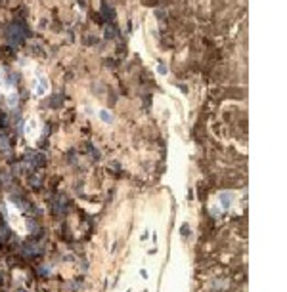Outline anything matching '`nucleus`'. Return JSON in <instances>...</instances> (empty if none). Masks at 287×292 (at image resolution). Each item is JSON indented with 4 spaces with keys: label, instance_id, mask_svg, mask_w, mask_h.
Instances as JSON below:
<instances>
[{
    "label": "nucleus",
    "instance_id": "2",
    "mask_svg": "<svg viewBox=\"0 0 287 292\" xmlns=\"http://www.w3.org/2000/svg\"><path fill=\"white\" fill-rule=\"evenodd\" d=\"M38 130H40V122H38V119H36V117L27 119L25 128H23V132H25L27 140H29V141H35L36 137H38Z\"/></svg>",
    "mask_w": 287,
    "mask_h": 292
},
{
    "label": "nucleus",
    "instance_id": "4",
    "mask_svg": "<svg viewBox=\"0 0 287 292\" xmlns=\"http://www.w3.org/2000/svg\"><path fill=\"white\" fill-rule=\"evenodd\" d=\"M98 115H100V120H102V122H106V124H111L113 122V115L107 111V109H100Z\"/></svg>",
    "mask_w": 287,
    "mask_h": 292
},
{
    "label": "nucleus",
    "instance_id": "3",
    "mask_svg": "<svg viewBox=\"0 0 287 292\" xmlns=\"http://www.w3.org/2000/svg\"><path fill=\"white\" fill-rule=\"evenodd\" d=\"M8 208V220H10V224L15 227V229H21L23 231V222H21V218L17 216V212L14 210V206H6Z\"/></svg>",
    "mask_w": 287,
    "mask_h": 292
},
{
    "label": "nucleus",
    "instance_id": "5",
    "mask_svg": "<svg viewBox=\"0 0 287 292\" xmlns=\"http://www.w3.org/2000/svg\"><path fill=\"white\" fill-rule=\"evenodd\" d=\"M218 201H220L224 206H230L232 204V193H220L218 195Z\"/></svg>",
    "mask_w": 287,
    "mask_h": 292
},
{
    "label": "nucleus",
    "instance_id": "6",
    "mask_svg": "<svg viewBox=\"0 0 287 292\" xmlns=\"http://www.w3.org/2000/svg\"><path fill=\"white\" fill-rule=\"evenodd\" d=\"M0 90H4L6 92L8 90V84H6V78H4V75L0 73Z\"/></svg>",
    "mask_w": 287,
    "mask_h": 292
},
{
    "label": "nucleus",
    "instance_id": "1",
    "mask_svg": "<svg viewBox=\"0 0 287 292\" xmlns=\"http://www.w3.org/2000/svg\"><path fill=\"white\" fill-rule=\"evenodd\" d=\"M48 92H50V80H48V76L44 73L36 71L33 76V94L36 97H44Z\"/></svg>",
    "mask_w": 287,
    "mask_h": 292
}]
</instances>
